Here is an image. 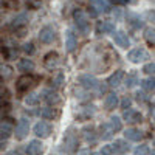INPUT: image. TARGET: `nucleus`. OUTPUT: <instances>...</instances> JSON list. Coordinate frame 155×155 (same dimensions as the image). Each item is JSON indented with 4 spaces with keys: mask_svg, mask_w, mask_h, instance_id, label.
<instances>
[{
    "mask_svg": "<svg viewBox=\"0 0 155 155\" xmlns=\"http://www.w3.org/2000/svg\"><path fill=\"white\" fill-rule=\"evenodd\" d=\"M127 59L130 61L132 64H140L146 59H149V53L144 48H134L127 53Z\"/></svg>",
    "mask_w": 155,
    "mask_h": 155,
    "instance_id": "nucleus-3",
    "label": "nucleus"
},
{
    "mask_svg": "<svg viewBox=\"0 0 155 155\" xmlns=\"http://www.w3.org/2000/svg\"><path fill=\"white\" fill-rule=\"evenodd\" d=\"M45 99H47V102L48 104H56V102H59L61 99H59V95L56 93V92H45Z\"/></svg>",
    "mask_w": 155,
    "mask_h": 155,
    "instance_id": "nucleus-31",
    "label": "nucleus"
},
{
    "mask_svg": "<svg viewBox=\"0 0 155 155\" xmlns=\"http://www.w3.org/2000/svg\"><path fill=\"white\" fill-rule=\"evenodd\" d=\"M54 39H56V31L51 27H44L41 30V33H39V41L44 44H51Z\"/></svg>",
    "mask_w": 155,
    "mask_h": 155,
    "instance_id": "nucleus-9",
    "label": "nucleus"
},
{
    "mask_svg": "<svg viewBox=\"0 0 155 155\" xmlns=\"http://www.w3.org/2000/svg\"><path fill=\"white\" fill-rule=\"evenodd\" d=\"M78 146H79V141H78V137L73 132H68L64 138V149H65L68 153H73L78 150Z\"/></svg>",
    "mask_w": 155,
    "mask_h": 155,
    "instance_id": "nucleus-5",
    "label": "nucleus"
},
{
    "mask_svg": "<svg viewBox=\"0 0 155 155\" xmlns=\"http://www.w3.org/2000/svg\"><path fill=\"white\" fill-rule=\"evenodd\" d=\"M41 101V93H30L27 98H25V104L27 106H36Z\"/></svg>",
    "mask_w": 155,
    "mask_h": 155,
    "instance_id": "nucleus-25",
    "label": "nucleus"
},
{
    "mask_svg": "<svg viewBox=\"0 0 155 155\" xmlns=\"http://www.w3.org/2000/svg\"><path fill=\"white\" fill-rule=\"evenodd\" d=\"M118 96H116L115 93H109L107 96H106V101H104V106H106V109L107 110H113L116 106H118Z\"/></svg>",
    "mask_w": 155,
    "mask_h": 155,
    "instance_id": "nucleus-22",
    "label": "nucleus"
},
{
    "mask_svg": "<svg viewBox=\"0 0 155 155\" xmlns=\"http://www.w3.org/2000/svg\"><path fill=\"white\" fill-rule=\"evenodd\" d=\"M41 115H42V118H45V120H53V118L58 116V112L53 107H45V109H42Z\"/></svg>",
    "mask_w": 155,
    "mask_h": 155,
    "instance_id": "nucleus-24",
    "label": "nucleus"
},
{
    "mask_svg": "<svg viewBox=\"0 0 155 155\" xmlns=\"http://www.w3.org/2000/svg\"><path fill=\"white\" fill-rule=\"evenodd\" d=\"M155 30L152 28V27H149V28H146L144 30V39H146V42L150 45V47H153V44H155Z\"/></svg>",
    "mask_w": 155,
    "mask_h": 155,
    "instance_id": "nucleus-26",
    "label": "nucleus"
},
{
    "mask_svg": "<svg viewBox=\"0 0 155 155\" xmlns=\"http://www.w3.org/2000/svg\"><path fill=\"white\" fill-rule=\"evenodd\" d=\"M79 84L87 90H95V88L99 87V82L93 74H81L79 76Z\"/></svg>",
    "mask_w": 155,
    "mask_h": 155,
    "instance_id": "nucleus-7",
    "label": "nucleus"
},
{
    "mask_svg": "<svg viewBox=\"0 0 155 155\" xmlns=\"http://www.w3.org/2000/svg\"><path fill=\"white\" fill-rule=\"evenodd\" d=\"M2 51L6 56V59H14L19 54V50L16 48V44L11 41V39H6V41L2 42Z\"/></svg>",
    "mask_w": 155,
    "mask_h": 155,
    "instance_id": "nucleus-6",
    "label": "nucleus"
},
{
    "mask_svg": "<svg viewBox=\"0 0 155 155\" xmlns=\"http://www.w3.org/2000/svg\"><path fill=\"white\" fill-rule=\"evenodd\" d=\"M28 22V12H20V14L12 20V28H20V27H25Z\"/></svg>",
    "mask_w": 155,
    "mask_h": 155,
    "instance_id": "nucleus-21",
    "label": "nucleus"
},
{
    "mask_svg": "<svg viewBox=\"0 0 155 155\" xmlns=\"http://www.w3.org/2000/svg\"><path fill=\"white\" fill-rule=\"evenodd\" d=\"M123 118H124V121H127L129 124H137V123L141 121V115H140L137 110H134V109H126L124 113H123Z\"/></svg>",
    "mask_w": 155,
    "mask_h": 155,
    "instance_id": "nucleus-11",
    "label": "nucleus"
},
{
    "mask_svg": "<svg viewBox=\"0 0 155 155\" xmlns=\"http://www.w3.org/2000/svg\"><path fill=\"white\" fill-rule=\"evenodd\" d=\"M124 137H126L127 140H130V141H140L141 138H143V134H141L138 129L130 127V129H127V130L124 132Z\"/></svg>",
    "mask_w": 155,
    "mask_h": 155,
    "instance_id": "nucleus-20",
    "label": "nucleus"
},
{
    "mask_svg": "<svg viewBox=\"0 0 155 155\" xmlns=\"http://www.w3.org/2000/svg\"><path fill=\"white\" fill-rule=\"evenodd\" d=\"M92 3H93V9H98L99 12H107L109 11V6L106 5L104 0H92Z\"/></svg>",
    "mask_w": 155,
    "mask_h": 155,
    "instance_id": "nucleus-30",
    "label": "nucleus"
},
{
    "mask_svg": "<svg viewBox=\"0 0 155 155\" xmlns=\"http://www.w3.org/2000/svg\"><path fill=\"white\" fill-rule=\"evenodd\" d=\"M130 102H132V101H130V98H127V96H126V98L123 99V102H121V106H123V109H127L129 106H130Z\"/></svg>",
    "mask_w": 155,
    "mask_h": 155,
    "instance_id": "nucleus-41",
    "label": "nucleus"
},
{
    "mask_svg": "<svg viewBox=\"0 0 155 155\" xmlns=\"http://www.w3.org/2000/svg\"><path fill=\"white\" fill-rule=\"evenodd\" d=\"M59 64H61V59H59V54L56 53V51H51V53H48L44 59V65L45 68L48 70H54L59 67Z\"/></svg>",
    "mask_w": 155,
    "mask_h": 155,
    "instance_id": "nucleus-8",
    "label": "nucleus"
},
{
    "mask_svg": "<svg viewBox=\"0 0 155 155\" xmlns=\"http://www.w3.org/2000/svg\"><path fill=\"white\" fill-rule=\"evenodd\" d=\"M9 78H12V68L8 64L0 62V81H8Z\"/></svg>",
    "mask_w": 155,
    "mask_h": 155,
    "instance_id": "nucleus-19",
    "label": "nucleus"
},
{
    "mask_svg": "<svg viewBox=\"0 0 155 155\" xmlns=\"http://www.w3.org/2000/svg\"><path fill=\"white\" fill-rule=\"evenodd\" d=\"M17 68L23 73H30L34 70V62L31 59H20L19 64H17Z\"/></svg>",
    "mask_w": 155,
    "mask_h": 155,
    "instance_id": "nucleus-15",
    "label": "nucleus"
},
{
    "mask_svg": "<svg viewBox=\"0 0 155 155\" xmlns=\"http://www.w3.org/2000/svg\"><path fill=\"white\" fill-rule=\"evenodd\" d=\"M135 84H138V76H137V73L127 74V78H126V85L130 88V87H134Z\"/></svg>",
    "mask_w": 155,
    "mask_h": 155,
    "instance_id": "nucleus-32",
    "label": "nucleus"
},
{
    "mask_svg": "<svg viewBox=\"0 0 155 155\" xmlns=\"http://www.w3.org/2000/svg\"><path fill=\"white\" fill-rule=\"evenodd\" d=\"M8 110H9V102H8V99L5 98H0V121L3 120V116L8 113Z\"/></svg>",
    "mask_w": 155,
    "mask_h": 155,
    "instance_id": "nucleus-28",
    "label": "nucleus"
},
{
    "mask_svg": "<svg viewBox=\"0 0 155 155\" xmlns=\"http://www.w3.org/2000/svg\"><path fill=\"white\" fill-rule=\"evenodd\" d=\"M137 99H138V101H144V99H146L144 93H140V92H138V93H137Z\"/></svg>",
    "mask_w": 155,
    "mask_h": 155,
    "instance_id": "nucleus-43",
    "label": "nucleus"
},
{
    "mask_svg": "<svg viewBox=\"0 0 155 155\" xmlns=\"http://www.w3.org/2000/svg\"><path fill=\"white\" fill-rule=\"evenodd\" d=\"M36 84H37V78L30 74V73H25L23 76H20L17 79L16 88H17V92H28V90L33 88Z\"/></svg>",
    "mask_w": 155,
    "mask_h": 155,
    "instance_id": "nucleus-1",
    "label": "nucleus"
},
{
    "mask_svg": "<svg viewBox=\"0 0 155 155\" xmlns=\"http://www.w3.org/2000/svg\"><path fill=\"white\" fill-rule=\"evenodd\" d=\"M96 31L98 34H104V33H113L115 31V25L112 22H99L98 27H96Z\"/></svg>",
    "mask_w": 155,
    "mask_h": 155,
    "instance_id": "nucleus-18",
    "label": "nucleus"
},
{
    "mask_svg": "<svg viewBox=\"0 0 155 155\" xmlns=\"http://www.w3.org/2000/svg\"><path fill=\"white\" fill-rule=\"evenodd\" d=\"M78 45V41H76V37L73 34V31H67V39H65V47H67V51H71L76 48Z\"/></svg>",
    "mask_w": 155,
    "mask_h": 155,
    "instance_id": "nucleus-23",
    "label": "nucleus"
},
{
    "mask_svg": "<svg viewBox=\"0 0 155 155\" xmlns=\"http://www.w3.org/2000/svg\"><path fill=\"white\" fill-rule=\"evenodd\" d=\"M110 2L115 5H126V3H129V0H110Z\"/></svg>",
    "mask_w": 155,
    "mask_h": 155,
    "instance_id": "nucleus-42",
    "label": "nucleus"
},
{
    "mask_svg": "<svg viewBox=\"0 0 155 155\" xmlns=\"http://www.w3.org/2000/svg\"><path fill=\"white\" fill-rule=\"evenodd\" d=\"M123 79H124V71H123V70H118V71H115V73L109 78V85H110V87H118Z\"/></svg>",
    "mask_w": 155,
    "mask_h": 155,
    "instance_id": "nucleus-17",
    "label": "nucleus"
},
{
    "mask_svg": "<svg viewBox=\"0 0 155 155\" xmlns=\"http://www.w3.org/2000/svg\"><path fill=\"white\" fill-rule=\"evenodd\" d=\"M62 82H64V74L62 73H58V76L54 78L53 81H51V85H53L54 88H59L62 85Z\"/></svg>",
    "mask_w": 155,
    "mask_h": 155,
    "instance_id": "nucleus-34",
    "label": "nucleus"
},
{
    "mask_svg": "<svg viewBox=\"0 0 155 155\" xmlns=\"http://www.w3.org/2000/svg\"><path fill=\"white\" fill-rule=\"evenodd\" d=\"M153 70H155V65H153V62L147 64V65H144V68H143V71H144L146 74H153Z\"/></svg>",
    "mask_w": 155,
    "mask_h": 155,
    "instance_id": "nucleus-38",
    "label": "nucleus"
},
{
    "mask_svg": "<svg viewBox=\"0 0 155 155\" xmlns=\"http://www.w3.org/2000/svg\"><path fill=\"white\" fill-rule=\"evenodd\" d=\"M112 134H113V130L110 129L109 124H101V137H102V140H110Z\"/></svg>",
    "mask_w": 155,
    "mask_h": 155,
    "instance_id": "nucleus-29",
    "label": "nucleus"
},
{
    "mask_svg": "<svg viewBox=\"0 0 155 155\" xmlns=\"http://www.w3.org/2000/svg\"><path fill=\"white\" fill-rule=\"evenodd\" d=\"M27 2V5L28 6H31V8H37V6H41V0H25Z\"/></svg>",
    "mask_w": 155,
    "mask_h": 155,
    "instance_id": "nucleus-39",
    "label": "nucleus"
},
{
    "mask_svg": "<svg viewBox=\"0 0 155 155\" xmlns=\"http://www.w3.org/2000/svg\"><path fill=\"white\" fill-rule=\"evenodd\" d=\"M113 39H115V44L121 47V48H127L129 45H130V41H129V37L124 31H116L113 34Z\"/></svg>",
    "mask_w": 155,
    "mask_h": 155,
    "instance_id": "nucleus-14",
    "label": "nucleus"
},
{
    "mask_svg": "<svg viewBox=\"0 0 155 155\" xmlns=\"http://www.w3.org/2000/svg\"><path fill=\"white\" fill-rule=\"evenodd\" d=\"M8 155H20V153H19V152H17V150H11V152H9V153H8Z\"/></svg>",
    "mask_w": 155,
    "mask_h": 155,
    "instance_id": "nucleus-44",
    "label": "nucleus"
},
{
    "mask_svg": "<svg viewBox=\"0 0 155 155\" xmlns=\"http://www.w3.org/2000/svg\"><path fill=\"white\" fill-rule=\"evenodd\" d=\"M113 152H112V146H104L102 147V150H101V155H112Z\"/></svg>",
    "mask_w": 155,
    "mask_h": 155,
    "instance_id": "nucleus-40",
    "label": "nucleus"
},
{
    "mask_svg": "<svg viewBox=\"0 0 155 155\" xmlns=\"http://www.w3.org/2000/svg\"><path fill=\"white\" fill-rule=\"evenodd\" d=\"M11 134H12V123H11V120L0 121V141L9 138Z\"/></svg>",
    "mask_w": 155,
    "mask_h": 155,
    "instance_id": "nucleus-13",
    "label": "nucleus"
},
{
    "mask_svg": "<svg viewBox=\"0 0 155 155\" xmlns=\"http://www.w3.org/2000/svg\"><path fill=\"white\" fill-rule=\"evenodd\" d=\"M3 6V0H0V8H2Z\"/></svg>",
    "mask_w": 155,
    "mask_h": 155,
    "instance_id": "nucleus-45",
    "label": "nucleus"
},
{
    "mask_svg": "<svg viewBox=\"0 0 155 155\" xmlns=\"http://www.w3.org/2000/svg\"><path fill=\"white\" fill-rule=\"evenodd\" d=\"M147 153H149V147L146 144H141L134 150V155H147Z\"/></svg>",
    "mask_w": 155,
    "mask_h": 155,
    "instance_id": "nucleus-35",
    "label": "nucleus"
},
{
    "mask_svg": "<svg viewBox=\"0 0 155 155\" xmlns=\"http://www.w3.org/2000/svg\"><path fill=\"white\" fill-rule=\"evenodd\" d=\"M110 129L113 132H120L121 129H123V124H121V120L118 118V116H112L110 118V123H109Z\"/></svg>",
    "mask_w": 155,
    "mask_h": 155,
    "instance_id": "nucleus-27",
    "label": "nucleus"
},
{
    "mask_svg": "<svg viewBox=\"0 0 155 155\" xmlns=\"http://www.w3.org/2000/svg\"><path fill=\"white\" fill-rule=\"evenodd\" d=\"M127 150H129V144L124 140H116L112 144V152H115V153H124Z\"/></svg>",
    "mask_w": 155,
    "mask_h": 155,
    "instance_id": "nucleus-16",
    "label": "nucleus"
},
{
    "mask_svg": "<svg viewBox=\"0 0 155 155\" xmlns=\"http://www.w3.org/2000/svg\"><path fill=\"white\" fill-rule=\"evenodd\" d=\"M141 87H143L144 90H147V92H150V90H153V78H149V79H144L141 81Z\"/></svg>",
    "mask_w": 155,
    "mask_h": 155,
    "instance_id": "nucleus-33",
    "label": "nucleus"
},
{
    "mask_svg": "<svg viewBox=\"0 0 155 155\" xmlns=\"http://www.w3.org/2000/svg\"><path fill=\"white\" fill-rule=\"evenodd\" d=\"M84 132H85V140H87V141H90V140L95 141V135H93V129H92V127H90V129L85 127Z\"/></svg>",
    "mask_w": 155,
    "mask_h": 155,
    "instance_id": "nucleus-36",
    "label": "nucleus"
},
{
    "mask_svg": "<svg viewBox=\"0 0 155 155\" xmlns=\"http://www.w3.org/2000/svg\"><path fill=\"white\" fill-rule=\"evenodd\" d=\"M28 132H30V121L28 120H25V118H22L20 121H19V124L16 126V138L17 140H23L25 137L28 135Z\"/></svg>",
    "mask_w": 155,
    "mask_h": 155,
    "instance_id": "nucleus-10",
    "label": "nucleus"
},
{
    "mask_svg": "<svg viewBox=\"0 0 155 155\" xmlns=\"http://www.w3.org/2000/svg\"><path fill=\"white\" fill-rule=\"evenodd\" d=\"M22 50H23L27 54H33V53H34V45H33L31 42H30V44H25Z\"/></svg>",
    "mask_w": 155,
    "mask_h": 155,
    "instance_id": "nucleus-37",
    "label": "nucleus"
},
{
    "mask_svg": "<svg viewBox=\"0 0 155 155\" xmlns=\"http://www.w3.org/2000/svg\"><path fill=\"white\" fill-rule=\"evenodd\" d=\"M33 130H34V135L39 138H48L51 135V132H53V127H51V124H48L45 121H39L34 126Z\"/></svg>",
    "mask_w": 155,
    "mask_h": 155,
    "instance_id": "nucleus-4",
    "label": "nucleus"
},
{
    "mask_svg": "<svg viewBox=\"0 0 155 155\" xmlns=\"http://www.w3.org/2000/svg\"><path fill=\"white\" fill-rule=\"evenodd\" d=\"M150 155H155V153H153V152H152V153H150Z\"/></svg>",
    "mask_w": 155,
    "mask_h": 155,
    "instance_id": "nucleus-46",
    "label": "nucleus"
},
{
    "mask_svg": "<svg viewBox=\"0 0 155 155\" xmlns=\"http://www.w3.org/2000/svg\"><path fill=\"white\" fill-rule=\"evenodd\" d=\"M73 19H74V23L78 30H81L82 33H88L90 30V22L87 19V14L82 11V9H76L74 14H73Z\"/></svg>",
    "mask_w": 155,
    "mask_h": 155,
    "instance_id": "nucleus-2",
    "label": "nucleus"
},
{
    "mask_svg": "<svg viewBox=\"0 0 155 155\" xmlns=\"http://www.w3.org/2000/svg\"><path fill=\"white\" fill-rule=\"evenodd\" d=\"M44 152V144L39 140H33L27 146V153L28 155H42Z\"/></svg>",
    "mask_w": 155,
    "mask_h": 155,
    "instance_id": "nucleus-12",
    "label": "nucleus"
}]
</instances>
